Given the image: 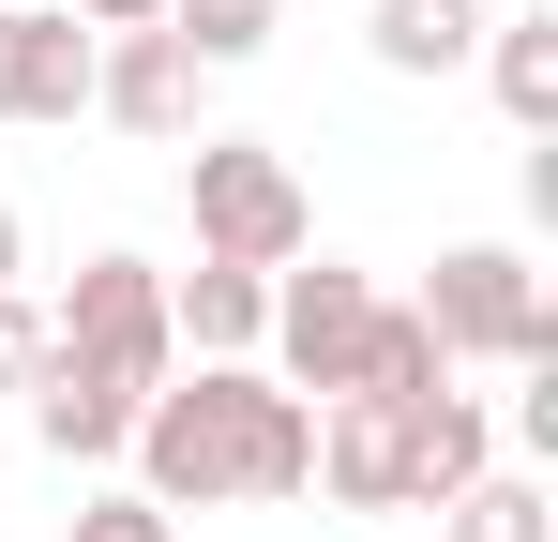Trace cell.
Instances as JSON below:
<instances>
[{"label": "cell", "mask_w": 558, "mask_h": 542, "mask_svg": "<svg viewBox=\"0 0 558 542\" xmlns=\"http://www.w3.org/2000/svg\"><path fill=\"white\" fill-rule=\"evenodd\" d=\"M182 211H196V257H242V271H287L317 242L302 167H287L272 136H196L182 151Z\"/></svg>", "instance_id": "cell-3"}, {"label": "cell", "mask_w": 558, "mask_h": 542, "mask_svg": "<svg viewBox=\"0 0 558 542\" xmlns=\"http://www.w3.org/2000/svg\"><path fill=\"white\" fill-rule=\"evenodd\" d=\"M377 76H468L483 61V0H363Z\"/></svg>", "instance_id": "cell-10"}, {"label": "cell", "mask_w": 558, "mask_h": 542, "mask_svg": "<svg viewBox=\"0 0 558 542\" xmlns=\"http://www.w3.org/2000/svg\"><path fill=\"white\" fill-rule=\"evenodd\" d=\"M46 347L61 361H106L121 392H167L182 377V332H167V271L151 257H92L61 301H46Z\"/></svg>", "instance_id": "cell-4"}, {"label": "cell", "mask_w": 558, "mask_h": 542, "mask_svg": "<svg viewBox=\"0 0 558 542\" xmlns=\"http://www.w3.org/2000/svg\"><path fill=\"white\" fill-rule=\"evenodd\" d=\"M61 15H76V30H151L167 0H61Z\"/></svg>", "instance_id": "cell-18"}, {"label": "cell", "mask_w": 558, "mask_h": 542, "mask_svg": "<svg viewBox=\"0 0 558 542\" xmlns=\"http://www.w3.org/2000/svg\"><path fill=\"white\" fill-rule=\"evenodd\" d=\"M15 257H31V226H15V196H0V286H15Z\"/></svg>", "instance_id": "cell-20"}, {"label": "cell", "mask_w": 558, "mask_h": 542, "mask_svg": "<svg viewBox=\"0 0 558 542\" xmlns=\"http://www.w3.org/2000/svg\"><path fill=\"white\" fill-rule=\"evenodd\" d=\"M483 90H498V121H513V136H558V0L483 15Z\"/></svg>", "instance_id": "cell-9"}, {"label": "cell", "mask_w": 558, "mask_h": 542, "mask_svg": "<svg viewBox=\"0 0 558 542\" xmlns=\"http://www.w3.org/2000/svg\"><path fill=\"white\" fill-rule=\"evenodd\" d=\"M0 121H15V0H0Z\"/></svg>", "instance_id": "cell-19"}, {"label": "cell", "mask_w": 558, "mask_h": 542, "mask_svg": "<svg viewBox=\"0 0 558 542\" xmlns=\"http://www.w3.org/2000/svg\"><path fill=\"white\" fill-rule=\"evenodd\" d=\"M31 361H46V301L0 286V392H31Z\"/></svg>", "instance_id": "cell-17"}, {"label": "cell", "mask_w": 558, "mask_h": 542, "mask_svg": "<svg viewBox=\"0 0 558 542\" xmlns=\"http://www.w3.org/2000/svg\"><path fill=\"white\" fill-rule=\"evenodd\" d=\"M363 332H377V271H348V257H287L272 271V332H257V361H272L302 407H332V392H363Z\"/></svg>", "instance_id": "cell-5"}, {"label": "cell", "mask_w": 558, "mask_h": 542, "mask_svg": "<svg viewBox=\"0 0 558 542\" xmlns=\"http://www.w3.org/2000/svg\"><path fill=\"white\" fill-rule=\"evenodd\" d=\"M92 106V30L61 0H15V121H76Z\"/></svg>", "instance_id": "cell-12"}, {"label": "cell", "mask_w": 558, "mask_h": 542, "mask_svg": "<svg viewBox=\"0 0 558 542\" xmlns=\"http://www.w3.org/2000/svg\"><path fill=\"white\" fill-rule=\"evenodd\" d=\"M167 332H182L196 361H257V332H272V271H242V257L167 271Z\"/></svg>", "instance_id": "cell-8"}, {"label": "cell", "mask_w": 558, "mask_h": 542, "mask_svg": "<svg viewBox=\"0 0 558 542\" xmlns=\"http://www.w3.org/2000/svg\"><path fill=\"white\" fill-rule=\"evenodd\" d=\"M196 90H211V76H196L167 30H92V106L121 121V136H167V151H182V136H196Z\"/></svg>", "instance_id": "cell-6"}, {"label": "cell", "mask_w": 558, "mask_h": 542, "mask_svg": "<svg viewBox=\"0 0 558 542\" xmlns=\"http://www.w3.org/2000/svg\"><path fill=\"white\" fill-rule=\"evenodd\" d=\"M151 30L182 46L196 76H227V61H257V46H272V30H287V0H167Z\"/></svg>", "instance_id": "cell-14"}, {"label": "cell", "mask_w": 558, "mask_h": 542, "mask_svg": "<svg viewBox=\"0 0 558 542\" xmlns=\"http://www.w3.org/2000/svg\"><path fill=\"white\" fill-rule=\"evenodd\" d=\"M136 497L151 513H227V497H302L317 482V407L272 361H196L136 407Z\"/></svg>", "instance_id": "cell-1"}, {"label": "cell", "mask_w": 558, "mask_h": 542, "mask_svg": "<svg viewBox=\"0 0 558 542\" xmlns=\"http://www.w3.org/2000/svg\"><path fill=\"white\" fill-rule=\"evenodd\" d=\"M408 317L438 332V361H498V377L558 361V286L529 271V242H453V257L423 271Z\"/></svg>", "instance_id": "cell-2"}, {"label": "cell", "mask_w": 558, "mask_h": 542, "mask_svg": "<svg viewBox=\"0 0 558 542\" xmlns=\"http://www.w3.org/2000/svg\"><path fill=\"white\" fill-rule=\"evenodd\" d=\"M136 407H151V392H121V377H106V361H31V438L61 452V467H121V438H136Z\"/></svg>", "instance_id": "cell-7"}, {"label": "cell", "mask_w": 558, "mask_h": 542, "mask_svg": "<svg viewBox=\"0 0 558 542\" xmlns=\"http://www.w3.org/2000/svg\"><path fill=\"white\" fill-rule=\"evenodd\" d=\"M438 542H558V497L529 467H483L468 497H438Z\"/></svg>", "instance_id": "cell-13"}, {"label": "cell", "mask_w": 558, "mask_h": 542, "mask_svg": "<svg viewBox=\"0 0 558 542\" xmlns=\"http://www.w3.org/2000/svg\"><path fill=\"white\" fill-rule=\"evenodd\" d=\"M363 392H377V407H423V392H453V361H438V332H423L408 301H377V332H363Z\"/></svg>", "instance_id": "cell-15"}, {"label": "cell", "mask_w": 558, "mask_h": 542, "mask_svg": "<svg viewBox=\"0 0 558 542\" xmlns=\"http://www.w3.org/2000/svg\"><path fill=\"white\" fill-rule=\"evenodd\" d=\"M483 467H498V422H483L468 392H423V407H408V513H438V497H468Z\"/></svg>", "instance_id": "cell-11"}, {"label": "cell", "mask_w": 558, "mask_h": 542, "mask_svg": "<svg viewBox=\"0 0 558 542\" xmlns=\"http://www.w3.org/2000/svg\"><path fill=\"white\" fill-rule=\"evenodd\" d=\"M76 542H182V513H151L136 482H106V497H76Z\"/></svg>", "instance_id": "cell-16"}]
</instances>
